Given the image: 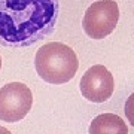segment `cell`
I'll return each instance as SVG.
<instances>
[{"instance_id": "obj_3", "label": "cell", "mask_w": 134, "mask_h": 134, "mask_svg": "<svg viewBox=\"0 0 134 134\" xmlns=\"http://www.w3.org/2000/svg\"><path fill=\"white\" fill-rule=\"evenodd\" d=\"M119 21V6L115 0H98L86 9L82 27L88 37L101 40L113 33Z\"/></svg>"}, {"instance_id": "obj_4", "label": "cell", "mask_w": 134, "mask_h": 134, "mask_svg": "<svg viewBox=\"0 0 134 134\" xmlns=\"http://www.w3.org/2000/svg\"><path fill=\"white\" fill-rule=\"evenodd\" d=\"M33 106V94L23 82H9L0 88V119L19 122L29 115Z\"/></svg>"}, {"instance_id": "obj_1", "label": "cell", "mask_w": 134, "mask_h": 134, "mask_svg": "<svg viewBox=\"0 0 134 134\" xmlns=\"http://www.w3.org/2000/svg\"><path fill=\"white\" fill-rule=\"evenodd\" d=\"M60 0H0V45L27 48L55 30Z\"/></svg>"}, {"instance_id": "obj_7", "label": "cell", "mask_w": 134, "mask_h": 134, "mask_svg": "<svg viewBox=\"0 0 134 134\" xmlns=\"http://www.w3.org/2000/svg\"><path fill=\"white\" fill-rule=\"evenodd\" d=\"M124 112H125V116H127L130 125L134 127V92L128 97V98H127V101H125Z\"/></svg>"}, {"instance_id": "obj_8", "label": "cell", "mask_w": 134, "mask_h": 134, "mask_svg": "<svg viewBox=\"0 0 134 134\" xmlns=\"http://www.w3.org/2000/svg\"><path fill=\"white\" fill-rule=\"evenodd\" d=\"M0 134H12V133H10L8 128H5V127H2V125H0Z\"/></svg>"}, {"instance_id": "obj_6", "label": "cell", "mask_w": 134, "mask_h": 134, "mask_svg": "<svg viewBox=\"0 0 134 134\" xmlns=\"http://www.w3.org/2000/svg\"><path fill=\"white\" fill-rule=\"evenodd\" d=\"M88 134H128V125L115 113H101L91 121Z\"/></svg>"}, {"instance_id": "obj_9", "label": "cell", "mask_w": 134, "mask_h": 134, "mask_svg": "<svg viewBox=\"0 0 134 134\" xmlns=\"http://www.w3.org/2000/svg\"><path fill=\"white\" fill-rule=\"evenodd\" d=\"M0 70H2V57H0Z\"/></svg>"}, {"instance_id": "obj_2", "label": "cell", "mask_w": 134, "mask_h": 134, "mask_svg": "<svg viewBox=\"0 0 134 134\" xmlns=\"http://www.w3.org/2000/svg\"><path fill=\"white\" fill-rule=\"evenodd\" d=\"M34 67L42 81L52 85H63L75 77L79 69V60L69 45L49 42L37 49Z\"/></svg>"}, {"instance_id": "obj_5", "label": "cell", "mask_w": 134, "mask_h": 134, "mask_svg": "<svg viewBox=\"0 0 134 134\" xmlns=\"http://www.w3.org/2000/svg\"><path fill=\"white\" fill-rule=\"evenodd\" d=\"M79 90L85 100L91 103H104L113 94L115 81L112 73L103 64H96L82 75Z\"/></svg>"}]
</instances>
